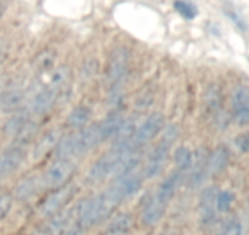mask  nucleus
<instances>
[{
	"instance_id": "10",
	"label": "nucleus",
	"mask_w": 249,
	"mask_h": 235,
	"mask_svg": "<svg viewBox=\"0 0 249 235\" xmlns=\"http://www.w3.org/2000/svg\"><path fill=\"white\" fill-rule=\"evenodd\" d=\"M62 90L61 88L53 86L48 83L45 87L40 88L35 97L31 100L30 105V113L35 115H44L48 112L54 108L56 102L59 100L60 96H61Z\"/></svg>"
},
{
	"instance_id": "4",
	"label": "nucleus",
	"mask_w": 249,
	"mask_h": 235,
	"mask_svg": "<svg viewBox=\"0 0 249 235\" xmlns=\"http://www.w3.org/2000/svg\"><path fill=\"white\" fill-rule=\"evenodd\" d=\"M178 128L176 125H167L162 130V137L160 142L148 155L147 164H145L143 175L147 179H154L161 174L169 159L170 151L172 145L178 137Z\"/></svg>"
},
{
	"instance_id": "27",
	"label": "nucleus",
	"mask_w": 249,
	"mask_h": 235,
	"mask_svg": "<svg viewBox=\"0 0 249 235\" xmlns=\"http://www.w3.org/2000/svg\"><path fill=\"white\" fill-rule=\"evenodd\" d=\"M234 201V194L231 193L229 190H222L219 191V195H217V201H216V207L217 212L226 213L231 210V206Z\"/></svg>"
},
{
	"instance_id": "33",
	"label": "nucleus",
	"mask_w": 249,
	"mask_h": 235,
	"mask_svg": "<svg viewBox=\"0 0 249 235\" xmlns=\"http://www.w3.org/2000/svg\"><path fill=\"white\" fill-rule=\"evenodd\" d=\"M4 13H5V5L0 3V20H1V18H3Z\"/></svg>"
},
{
	"instance_id": "28",
	"label": "nucleus",
	"mask_w": 249,
	"mask_h": 235,
	"mask_svg": "<svg viewBox=\"0 0 249 235\" xmlns=\"http://www.w3.org/2000/svg\"><path fill=\"white\" fill-rule=\"evenodd\" d=\"M224 11H225V14H226L227 18H229L230 20H231L232 22H233L234 25L239 28V30L241 31L248 30V23H247V21L244 20L243 16H242L241 14L236 10V9L232 8V6H230V8L225 9Z\"/></svg>"
},
{
	"instance_id": "34",
	"label": "nucleus",
	"mask_w": 249,
	"mask_h": 235,
	"mask_svg": "<svg viewBox=\"0 0 249 235\" xmlns=\"http://www.w3.org/2000/svg\"><path fill=\"white\" fill-rule=\"evenodd\" d=\"M4 57H5V55H4V52H3V49H1V48H0V65H1V63H3V60H4Z\"/></svg>"
},
{
	"instance_id": "35",
	"label": "nucleus",
	"mask_w": 249,
	"mask_h": 235,
	"mask_svg": "<svg viewBox=\"0 0 249 235\" xmlns=\"http://www.w3.org/2000/svg\"><path fill=\"white\" fill-rule=\"evenodd\" d=\"M159 235H176V234H175L174 232H170V230H166V232H162V233H160Z\"/></svg>"
},
{
	"instance_id": "23",
	"label": "nucleus",
	"mask_w": 249,
	"mask_h": 235,
	"mask_svg": "<svg viewBox=\"0 0 249 235\" xmlns=\"http://www.w3.org/2000/svg\"><path fill=\"white\" fill-rule=\"evenodd\" d=\"M92 118V110L90 108L86 107V105H78V107L73 108L70 112L68 117V125L73 129H83L85 125H87L88 121Z\"/></svg>"
},
{
	"instance_id": "31",
	"label": "nucleus",
	"mask_w": 249,
	"mask_h": 235,
	"mask_svg": "<svg viewBox=\"0 0 249 235\" xmlns=\"http://www.w3.org/2000/svg\"><path fill=\"white\" fill-rule=\"evenodd\" d=\"M243 224L238 220H234L226 228L224 235H243Z\"/></svg>"
},
{
	"instance_id": "3",
	"label": "nucleus",
	"mask_w": 249,
	"mask_h": 235,
	"mask_svg": "<svg viewBox=\"0 0 249 235\" xmlns=\"http://www.w3.org/2000/svg\"><path fill=\"white\" fill-rule=\"evenodd\" d=\"M116 206L105 196L104 193L95 197L80 201L73 207L75 223L81 229L94 227L104 222L115 211Z\"/></svg>"
},
{
	"instance_id": "16",
	"label": "nucleus",
	"mask_w": 249,
	"mask_h": 235,
	"mask_svg": "<svg viewBox=\"0 0 249 235\" xmlns=\"http://www.w3.org/2000/svg\"><path fill=\"white\" fill-rule=\"evenodd\" d=\"M42 189L43 186L40 175L39 176L38 175H30V176H26V178L21 179L16 184L14 196H15V198L18 201L25 202V201H28L35 197Z\"/></svg>"
},
{
	"instance_id": "7",
	"label": "nucleus",
	"mask_w": 249,
	"mask_h": 235,
	"mask_svg": "<svg viewBox=\"0 0 249 235\" xmlns=\"http://www.w3.org/2000/svg\"><path fill=\"white\" fill-rule=\"evenodd\" d=\"M165 129V117L161 113H152L141 125L137 126L132 136V145L136 148L148 145Z\"/></svg>"
},
{
	"instance_id": "11",
	"label": "nucleus",
	"mask_w": 249,
	"mask_h": 235,
	"mask_svg": "<svg viewBox=\"0 0 249 235\" xmlns=\"http://www.w3.org/2000/svg\"><path fill=\"white\" fill-rule=\"evenodd\" d=\"M75 222V211L64 210L57 215L48 218L47 222L40 225L33 235H64Z\"/></svg>"
},
{
	"instance_id": "8",
	"label": "nucleus",
	"mask_w": 249,
	"mask_h": 235,
	"mask_svg": "<svg viewBox=\"0 0 249 235\" xmlns=\"http://www.w3.org/2000/svg\"><path fill=\"white\" fill-rule=\"evenodd\" d=\"M76 191H77V189L70 184L53 191L40 205V215L44 218H50L65 210L66 206L70 203L73 196L76 195Z\"/></svg>"
},
{
	"instance_id": "25",
	"label": "nucleus",
	"mask_w": 249,
	"mask_h": 235,
	"mask_svg": "<svg viewBox=\"0 0 249 235\" xmlns=\"http://www.w3.org/2000/svg\"><path fill=\"white\" fill-rule=\"evenodd\" d=\"M37 134H38L37 123L30 120L27 124H26L25 128H23L22 130L15 136V137H14V140H15L14 141V145L26 148L27 146L31 145V142H32L36 137H37Z\"/></svg>"
},
{
	"instance_id": "29",
	"label": "nucleus",
	"mask_w": 249,
	"mask_h": 235,
	"mask_svg": "<svg viewBox=\"0 0 249 235\" xmlns=\"http://www.w3.org/2000/svg\"><path fill=\"white\" fill-rule=\"evenodd\" d=\"M13 207V197L8 194L0 195V220L5 218Z\"/></svg>"
},
{
	"instance_id": "15",
	"label": "nucleus",
	"mask_w": 249,
	"mask_h": 235,
	"mask_svg": "<svg viewBox=\"0 0 249 235\" xmlns=\"http://www.w3.org/2000/svg\"><path fill=\"white\" fill-rule=\"evenodd\" d=\"M26 158V148L11 145L0 153V178L13 174L21 167Z\"/></svg>"
},
{
	"instance_id": "14",
	"label": "nucleus",
	"mask_w": 249,
	"mask_h": 235,
	"mask_svg": "<svg viewBox=\"0 0 249 235\" xmlns=\"http://www.w3.org/2000/svg\"><path fill=\"white\" fill-rule=\"evenodd\" d=\"M232 114L236 123L241 126L249 125V88L238 86L232 93Z\"/></svg>"
},
{
	"instance_id": "22",
	"label": "nucleus",
	"mask_w": 249,
	"mask_h": 235,
	"mask_svg": "<svg viewBox=\"0 0 249 235\" xmlns=\"http://www.w3.org/2000/svg\"><path fill=\"white\" fill-rule=\"evenodd\" d=\"M28 121H30V112L18 110V112L14 113L13 117L5 123V125H4V133H5V135L15 137L25 128Z\"/></svg>"
},
{
	"instance_id": "24",
	"label": "nucleus",
	"mask_w": 249,
	"mask_h": 235,
	"mask_svg": "<svg viewBox=\"0 0 249 235\" xmlns=\"http://www.w3.org/2000/svg\"><path fill=\"white\" fill-rule=\"evenodd\" d=\"M193 160V152L186 146H179L174 152V162L177 169L181 173L188 172L191 169Z\"/></svg>"
},
{
	"instance_id": "20",
	"label": "nucleus",
	"mask_w": 249,
	"mask_h": 235,
	"mask_svg": "<svg viewBox=\"0 0 249 235\" xmlns=\"http://www.w3.org/2000/svg\"><path fill=\"white\" fill-rule=\"evenodd\" d=\"M124 121V118L122 117L120 113L115 112L112 113V114L107 115L103 121L98 123L103 141H107L110 140V138L116 137L119 131L121 130Z\"/></svg>"
},
{
	"instance_id": "12",
	"label": "nucleus",
	"mask_w": 249,
	"mask_h": 235,
	"mask_svg": "<svg viewBox=\"0 0 249 235\" xmlns=\"http://www.w3.org/2000/svg\"><path fill=\"white\" fill-rule=\"evenodd\" d=\"M216 186H205L199 197V224L208 228L214 223L216 217V201L219 195Z\"/></svg>"
},
{
	"instance_id": "30",
	"label": "nucleus",
	"mask_w": 249,
	"mask_h": 235,
	"mask_svg": "<svg viewBox=\"0 0 249 235\" xmlns=\"http://www.w3.org/2000/svg\"><path fill=\"white\" fill-rule=\"evenodd\" d=\"M234 146L241 151L242 153H249V133H242L234 138Z\"/></svg>"
},
{
	"instance_id": "19",
	"label": "nucleus",
	"mask_w": 249,
	"mask_h": 235,
	"mask_svg": "<svg viewBox=\"0 0 249 235\" xmlns=\"http://www.w3.org/2000/svg\"><path fill=\"white\" fill-rule=\"evenodd\" d=\"M230 162V152L224 146H219L208 156V173L209 175H219L226 169Z\"/></svg>"
},
{
	"instance_id": "5",
	"label": "nucleus",
	"mask_w": 249,
	"mask_h": 235,
	"mask_svg": "<svg viewBox=\"0 0 249 235\" xmlns=\"http://www.w3.org/2000/svg\"><path fill=\"white\" fill-rule=\"evenodd\" d=\"M143 179L144 175L138 173L137 170L120 175L112 180V183L104 191L105 196L117 207L121 202L138 194L143 185Z\"/></svg>"
},
{
	"instance_id": "9",
	"label": "nucleus",
	"mask_w": 249,
	"mask_h": 235,
	"mask_svg": "<svg viewBox=\"0 0 249 235\" xmlns=\"http://www.w3.org/2000/svg\"><path fill=\"white\" fill-rule=\"evenodd\" d=\"M130 63V54L126 48H116L110 55L107 68V81L112 88H117L126 78Z\"/></svg>"
},
{
	"instance_id": "36",
	"label": "nucleus",
	"mask_w": 249,
	"mask_h": 235,
	"mask_svg": "<svg viewBox=\"0 0 249 235\" xmlns=\"http://www.w3.org/2000/svg\"><path fill=\"white\" fill-rule=\"evenodd\" d=\"M4 91H5V88H4L3 82L0 81V97H1V95H3V93H4Z\"/></svg>"
},
{
	"instance_id": "37",
	"label": "nucleus",
	"mask_w": 249,
	"mask_h": 235,
	"mask_svg": "<svg viewBox=\"0 0 249 235\" xmlns=\"http://www.w3.org/2000/svg\"><path fill=\"white\" fill-rule=\"evenodd\" d=\"M248 206H249V200H248Z\"/></svg>"
},
{
	"instance_id": "2",
	"label": "nucleus",
	"mask_w": 249,
	"mask_h": 235,
	"mask_svg": "<svg viewBox=\"0 0 249 235\" xmlns=\"http://www.w3.org/2000/svg\"><path fill=\"white\" fill-rule=\"evenodd\" d=\"M102 142L104 141L100 135L98 124L83 128L68 136H62L55 150L56 159L73 160L92 151Z\"/></svg>"
},
{
	"instance_id": "1",
	"label": "nucleus",
	"mask_w": 249,
	"mask_h": 235,
	"mask_svg": "<svg viewBox=\"0 0 249 235\" xmlns=\"http://www.w3.org/2000/svg\"><path fill=\"white\" fill-rule=\"evenodd\" d=\"M182 179H183V173L175 170L159 184L155 193L142 211L141 220L143 224L147 227H153L162 219L169 207V203L171 202L177 189L179 188V184L182 183Z\"/></svg>"
},
{
	"instance_id": "21",
	"label": "nucleus",
	"mask_w": 249,
	"mask_h": 235,
	"mask_svg": "<svg viewBox=\"0 0 249 235\" xmlns=\"http://www.w3.org/2000/svg\"><path fill=\"white\" fill-rule=\"evenodd\" d=\"M133 227V218L130 213H120L109 223L107 235H128Z\"/></svg>"
},
{
	"instance_id": "17",
	"label": "nucleus",
	"mask_w": 249,
	"mask_h": 235,
	"mask_svg": "<svg viewBox=\"0 0 249 235\" xmlns=\"http://www.w3.org/2000/svg\"><path fill=\"white\" fill-rule=\"evenodd\" d=\"M62 136L64 135H62V131L60 130V129H53L49 133L45 134L43 137H40L39 140H38L35 148H33V159H42V158H44L48 153L56 150L57 145H59V142L61 141Z\"/></svg>"
},
{
	"instance_id": "18",
	"label": "nucleus",
	"mask_w": 249,
	"mask_h": 235,
	"mask_svg": "<svg viewBox=\"0 0 249 235\" xmlns=\"http://www.w3.org/2000/svg\"><path fill=\"white\" fill-rule=\"evenodd\" d=\"M26 99V92L23 88H6L0 97V109L4 113H16L21 110Z\"/></svg>"
},
{
	"instance_id": "6",
	"label": "nucleus",
	"mask_w": 249,
	"mask_h": 235,
	"mask_svg": "<svg viewBox=\"0 0 249 235\" xmlns=\"http://www.w3.org/2000/svg\"><path fill=\"white\" fill-rule=\"evenodd\" d=\"M76 170L77 165L73 160L56 159L40 175L43 189L57 190L62 186L68 185Z\"/></svg>"
},
{
	"instance_id": "13",
	"label": "nucleus",
	"mask_w": 249,
	"mask_h": 235,
	"mask_svg": "<svg viewBox=\"0 0 249 235\" xmlns=\"http://www.w3.org/2000/svg\"><path fill=\"white\" fill-rule=\"evenodd\" d=\"M208 153L204 148H198L193 152V160L191 169L188 170V186L191 189L202 188L207 181L208 173Z\"/></svg>"
},
{
	"instance_id": "32",
	"label": "nucleus",
	"mask_w": 249,
	"mask_h": 235,
	"mask_svg": "<svg viewBox=\"0 0 249 235\" xmlns=\"http://www.w3.org/2000/svg\"><path fill=\"white\" fill-rule=\"evenodd\" d=\"M81 230H82L81 228H78L77 225H75V227H71L64 235H81Z\"/></svg>"
},
{
	"instance_id": "26",
	"label": "nucleus",
	"mask_w": 249,
	"mask_h": 235,
	"mask_svg": "<svg viewBox=\"0 0 249 235\" xmlns=\"http://www.w3.org/2000/svg\"><path fill=\"white\" fill-rule=\"evenodd\" d=\"M174 8L177 11V14L187 21L195 20L199 13L197 5L195 3H191V1H176L174 4Z\"/></svg>"
}]
</instances>
